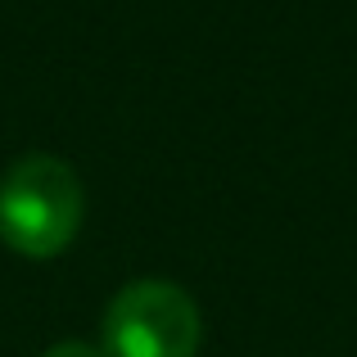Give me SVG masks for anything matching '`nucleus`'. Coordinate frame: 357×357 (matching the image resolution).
Instances as JSON below:
<instances>
[{
    "instance_id": "nucleus-1",
    "label": "nucleus",
    "mask_w": 357,
    "mask_h": 357,
    "mask_svg": "<svg viewBox=\"0 0 357 357\" xmlns=\"http://www.w3.org/2000/svg\"><path fill=\"white\" fill-rule=\"evenodd\" d=\"M86 195L63 158L23 154L0 176V240L23 258H54L82 231Z\"/></svg>"
},
{
    "instance_id": "nucleus-2",
    "label": "nucleus",
    "mask_w": 357,
    "mask_h": 357,
    "mask_svg": "<svg viewBox=\"0 0 357 357\" xmlns=\"http://www.w3.org/2000/svg\"><path fill=\"white\" fill-rule=\"evenodd\" d=\"M204 317L172 280H131L105 307L100 353L105 357H195Z\"/></svg>"
},
{
    "instance_id": "nucleus-3",
    "label": "nucleus",
    "mask_w": 357,
    "mask_h": 357,
    "mask_svg": "<svg viewBox=\"0 0 357 357\" xmlns=\"http://www.w3.org/2000/svg\"><path fill=\"white\" fill-rule=\"evenodd\" d=\"M41 357H105L100 344H86V340H63V344H50Z\"/></svg>"
}]
</instances>
